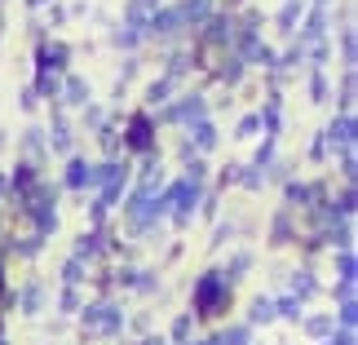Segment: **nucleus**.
<instances>
[{
	"label": "nucleus",
	"mask_w": 358,
	"mask_h": 345,
	"mask_svg": "<svg viewBox=\"0 0 358 345\" xmlns=\"http://www.w3.org/2000/svg\"><path fill=\"white\" fill-rule=\"evenodd\" d=\"M230 297H235V283H230L222 270L199 274L195 288H190V306H195L199 319H222V314L230 310Z\"/></svg>",
	"instance_id": "obj_1"
},
{
	"label": "nucleus",
	"mask_w": 358,
	"mask_h": 345,
	"mask_svg": "<svg viewBox=\"0 0 358 345\" xmlns=\"http://www.w3.org/2000/svg\"><path fill=\"white\" fill-rule=\"evenodd\" d=\"M124 150H133V155H155V115H150V111H133L129 115Z\"/></svg>",
	"instance_id": "obj_2"
},
{
	"label": "nucleus",
	"mask_w": 358,
	"mask_h": 345,
	"mask_svg": "<svg viewBox=\"0 0 358 345\" xmlns=\"http://www.w3.org/2000/svg\"><path fill=\"white\" fill-rule=\"evenodd\" d=\"M85 328L111 337V332L124 328V314H120V306H111V301H98V306H85Z\"/></svg>",
	"instance_id": "obj_3"
},
{
	"label": "nucleus",
	"mask_w": 358,
	"mask_h": 345,
	"mask_svg": "<svg viewBox=\"0 0 358 345\" xmlns=\"http://www.w3.org/2000/svg\"><path fill=\"white\" fill-rule=\"evenodd\" d=\"M323 137H327L323 146H332V150H354V115H341V120H332Z\"/></svg>",
	"instance_id": "obj_4"
},
{
	"label": "nucleus",
	"mask_w": 358,
	"mask_h": 345,
	"mask_svg": "<svg viewBox=\"0 0 358 345\" xmlns=\"http://www.w3.org/2000/svg\"><path fill=\"white\" fill-rule=\"evenodd\" d=\"M164 5V0H129V9H124V18H129V27H137V31H146L150 13H155Z\"/></svg>",
	"instance_id": "obj_5"
},
{
	"label": "nucleus",
	"mask_w": 358,
	"mask_h": 345,
	"mask_svg": "<svg viewBox=\"0 0 358 345\" xmlns=\"http://www.w3.org/2000/svg\"><path fill=\"white\" fill-rule=\"evenodd\" d=\"M177 9H182L186 27H190V22H195V27H203V22H208V13H213V0H182Z\"/></svg>",
	"instance_id": "obj_6"
},
{
	"label": "nucleus",
	"mask_w": 358,
	"mask_h": 345,
	"mask_svg": "<svg viewBox=\"0 0 358 345\" xmlns=\"http://www.w3.org/2000/svg\"><path fill=\"white\" fill-rule=\"evenodd\" d=\"M248 341H252V323H235L213 337V345H248Z\"/></svg>",
	"instance_id": "obj_7"
},
{
	"label": "nucleus",
	"mask_w": 358,
	"mask_h": 345,
	"mask_svg": "<svg viewBox=\"0 0 358 345\" xmlns=\"http://www.w3.org/2000/svg\"><path fill=\"white\" fill-rule=\"evenodd\" d=\"M248 323H274V297H257L248 306Z\"/></svg>",
	"instance_id": "obj_8"
},
{
	"label": "nucleus",
	"mask_w": 358,
	"mask_h": 345,
	"mask_svg": "<svg viewBox=\"0 0 358 345\" xmlns=\"http://www.w3.org/2000/svg\"><path fill=\"white\" fill-rule=\"evenodd\" d=\"M49 150H58V155H66L71 150V129H66V120H58L49 129Z\"/></svg>",
	"instance_id": "obj_9"
},
{
	"label": "nucleus",
	"mask_w": 358,
	"mask_h": 345,
	"mask_svg": "<svg viewBox=\"0 0 358 345\" xmlns=\"http://www.w3.org/2000/svg\"><path fill=\"white\" fill-rule=\"evenodd\" d=\"M66 186H71V190H85L89 186V160H71V169H66Z\"/></svg>",
	"instance_id": "obj_10"
},
{
	"label": "nucleus",
	"mask_w": 358,
	"mask_h": 345,
	"mask_svg": "<svg viewBox=\"0 0 358 345\" xmlns=\"http://www.w3.org/2000/svg\"><path fill=\"white\" fill-rule=\"evenodd\" d=\"M314 293H319V283H314V274H310V270H296V274H292V297L310 301Z\"/></svg>",
	"instance_id": "obj_11"
},
{
	"label": "nucleus",
	"mask_w": 358,
	"mask_h": 345,
	"mask_svg": "<svg viewBox=\"0 0 358 345\" xmlns=\"http://www.w3.org/2000/svg\"><path fill=\"white\" fill-rule=\"evenodd\" d=\"M222 66H226V71H217V76H222V85H230V89H235L239 80H243V58L235 53V58H226Z\"/></svg>",
	"instance_id": "obj_12"
},
{
	"label": "nucleus",
	"mask_w": 358,
	"mask_h": 345,
	"mask_svg": "<svg viewBox=\"0 0 358 345\" xmlns=\"http://www.w3.org/2000/svg\"><path fill=\"white\" fill-rule=\"evenodd\" d=\"M85 98H89V85L80 76H71L66 80V106H85Z\"/></svg>",
	"instance_id": "obj_13"
},
{
	"label": "nucleus",
	"mask_w": 358,
	"mask_h": 345,
	"mask_svg": "<svg viewBox=\"0 0 358 345\" xmlns=\"http://www.w3.org/2000/svg\"><path fill=\"white\" fill-rule=\"evenodd\" d=\"M169 93H173V76H159V80H155V85H150V89H146V102H150V106H159L164 98H169Z\"/></svg>",
	"instance_id": "obj_14"
},
{
	"label": "nucleus",
	"mask_w": 358,
	"mask_h": 345,
	"mask_svg": "<svg viewBox=\"0 0 358 345\" xmlns=\"http://www.w3.org/2000/svg\"><path fill=\"white\" fill-rule=\"evenodd\" d=\"M287 234H292V222H287V209H283L279 217H274V230H270V244H274V248H283V244H287Z\"/></svg>",
	"instance_id": "obj_15"
},
{
	"label": "nucleus",
	"mask_w": 358,
	"mask_h": 345,
	"mask_svg": "<svg viewBox=\"0 0 358 345\" xmlns=\"http://www.w3.org/2000/svg\"><path fill=\"white\" fill-rule=\"evenodd\" d=\"M336 328V314H319V319H306V332L310 337H327Z\"/></svg>",
	"instance_id": "obj_16"
},
{
	"label": "nucleus",
	"mask_w": 358,
	"mask_h": 345,
	"mask_svg": "<svg viewBox=\"0 0 358 345\" xmlns=\"http://www.w3.org/2000/svg\"><path fill=\"white\" fill-rule=\"evenodd\" d=\"M301 9H306V0H287V5L279 9V27H283V31H292V22H296Z\"/></svg>",
	"instance_id": "obj_17"
},
{
	"label": "nucleus",
	"mask_w": 358,
	"mask_h": 345,
	"mask_svg": "<svg viewBox=\"0 0 358 345\" xmlns=\"http://www.w3.org/2000/svg\"><path fill=\"white\" fill-rule=\"evenodd\" d=\"M18 301H22V310H27V314H40V288H36V283H27Z\"/></svg>",
	"instance_id": "obj_18"
},
{
	"label": "nucleus",
	"mask_w": 358,
	"mask_h": 345,
	"mask_svg": "<svg viewBox=\"0 0 358 345\" xmlns=\"http://www.w3.org/2000/svg\"><path fill=\"white\" fill-rule=\"evenodd\" d=\"M62 274H66V283H71V288H76V283H85V261H80V257H71Z\"/></svg>",
	"instance_id": "obj_19"
},
{
	"label": "nucleus",
	"mask_w": 358,
	"mask_h": 345,
	"mask_svg": "<svg viewBox=\"0 0 358 345\" xmlns=\"http://www.w3.org/2000/svg\"><path fill=\"white\" fill-rule=\"evenodd\" d=\"M22 146L31 150V155H40V150H45V133H40V129H27L22 133Z\"/></svg>",
	"instance_id": "obj_20"
},
{
	"label": "nucleus",
	"mask_w": 358,
	"mask_h": 345,
	"mask_svg": "<svg viewBox=\"0 0 358 345\" xmlns=\"http://www.w3.org/2000/svg\"><path fill=\"white\" fill-rule=\"evenodd\" d=\"M354 323H358V310H354V301H341V328H350V332H354Z\"/></svg>",
	"instance_id": "obj_21"
},
{
	"label": "nucleus",
	"mask_w": 358,
	"mask_h": 345,
	"mask_svg": "<svg viewBox=\"0 0 358 345\" xmlns=\"http://www.w3.org/2000/svg\"><path fill=\"white\" fill-rule=\"evenodd\" d=\"M190 337V314H177V323H173V341H186Z\"/></svg>",
	"instance_id": "obj_22"
},
{
	"label": "nucleus",
	"mask_w": 358,
	"mask_h": 345,
	"mask_svg": "<svg viewBox=\"0 0 358 345\" xmlns=\"http://www.w3.org/2000/svg\"><path fill=\"white\" fill-rule=\"evenodd\" d=\"M261 129V120L257 115H248V120H239V137H248V133H257Z\"/></svg>",
	"instance_id": "obj_23"
},
{
	"label": "nucleus",
	"mask_w": 358,
	"mask_h": 345,
	"mask_svg": "<svg viewBox=\"0 0 358 345\" xmlns=\"http://www.w3.org/2000/svg\"><path fill=\"white\" fill-rule=\"evenodd\" d=\"M9 293V283H5V266H0V297H5Z\"/></svg>",
	"instance_id": "obj_24"
},
{
	"label": "nucleus",
	"mask_w": 358,
	"mask_h": 345,
	"mask_svg": "<svg viewBox=\"0 0 358 345\" xmlns=\"http://www.w3.org/2000/svg\"><path fill=\"white\" fill-rule=\"evenodd\" d=\"M49 5V0H27V9H45Z\"/></svg>",
	"instance_id": "obj_25"
},
{
	"label": "nucleus",
	"mask_w": 358,
	"mask_h": 345,
	"mask_svg": "<svg viewBox=\"0 0 358 345\" xmlns=\"http://www.w3.org/2000/svg\"><path fill=\"white\" fill-rule=\"evenodd\" d=\"M142 345H169V341H164V337H146Z\"/></svg>",
	"instance_id": "obj_26"
},
{
	"label": "nucleus",
	"mask_w": 358,
	"mask_h": 345,
	"mask_svg": "<svg viewBox=\"0 0 358 345\" xmlns=\"http://www.w3.org/2000/svg\"><path fill=\"white\" fill-rule=\"evenodd\" d=\"M5 186H9V182H5V177H0V195H5Z\"/></svg>",
	"instance_id": "obj_27"
},
{
	"label": "nucleus",
	"mask_w": 358,
	"mask_h": 345,
	"mask_svg": "<svg viewBox=\"0 0 358 345\" xmlns=\"http://www.w3.org/2000/svg\"><path fill=\"white\" fill-rule=\"evenodd\" d=\"M0 332H5V323H0Z\"/></svg>",
	"instance_id": "obj_28"
},
{
	"label": "nucleus",
	"mask_w": 358,
	"mask_h": 345,
	"mask_svg": "<svg viewBox=\"0 0 358 345\" xmlns=\"http://www.w3.org/2000/svg\"><path fill=\"white\" fill-rule=\"evenodd\" d=\"M0 5H5V0H0Z\"/></svg>",
	"instance_id": "obj_29"
}]
</instances>
